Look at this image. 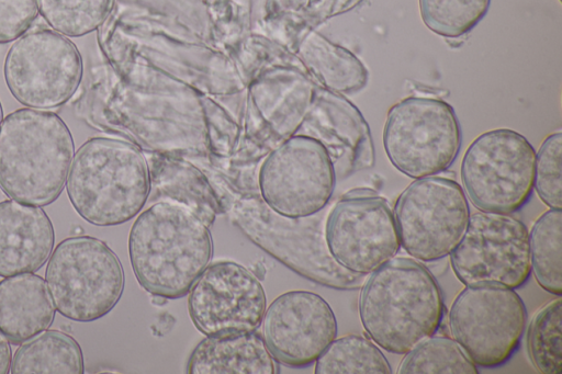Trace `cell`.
I'll use <instances>...</instances> for the list:
<instances>
[{
	"label": "cell",
	"mask_w": 562,
	"mask_h": 374,
	"mask_svg": "<svg viewBox=\"0 0 562 374\" xmlns=\"http://www.w3.org/2000/svg\"><path fill=\"white\" fill-rule=\"evenodd\" d=\"M561 298L542 306L527 329V350L533 366L542 374H561Z\"/></svg>",
	"instance_id": "cell-29"
},
{
	"label": "cell",
	"mask_w": 562,
	"mask_h": 374,
	"mask_svg": "<svg viewBox=\"0 0 562 374\" xmlns=\"http://www.w3.org/2000/svg\"><path fill=\"white\" fill-rule=\"evenodd\" d=\"M206 3H210V4H214V3H220V2H224V1H227V0H204Z\"/></svg>",
	"instance_id": "cell-36"
},
{
	"label": "cell",
	"mask_w": 562,
	"mask_h": 374,
	"mask_svg": "<svg viewBox=\"0 0 562 374\" xmlns=\"http://www.w3.org/2000/svg\"><path fill=\"white\" fill-rule=\"evenodd\" d=\"M393 215L404 250L416 260L430 262L453 250L467 228L470 209L457 181L429 175L406 186Z\"/></svg>",
	"instance_id": "cell-12"
},
{
	"label": "cell",
	"mask_w": 562,
	"mask_h": 374,
	"mask_svg": "<svg viewBox=\"0 0 562 374\" xmlns=\"http://www.w3.org/2000/svg\"><path fill=\"white\" fill-rule=\"evenodd\" d=\"M536 151L525 136L508 128L477 136L460 168L467 196L481 212L512 214L530 197Z\"/></svg>",
	"instance_id": "cell-9"
},
{
	"label": "cell",
	"mask_w": 562,
	"mask_h": 374,
	"mask_svg": "<svg viewBox=\"0 0 562 374\" xmlns=\"http://www.w3.org/2000/svg\"><path fill=\"white\" fill-rule=\"evenodd\" d=\"M191 374H274L276 365L256 331L205 337L189 356Z\"/></svg>",
	"instance_id": "cell-23"
},
{
	"label": "cell",
	"mask_w": 562,
	"mask_h": 374,
	"mask_svg": "<svg viewBox=\"0 0 562 374\" xmlns=\"http://www.w3.org/2000/svg\"><path fill=\"white\" fill-rule=\"evenodd\" d=\"M147 159V202L172 201L191 209L207 227L223 206L206 175L180 156L153 152Z\"/></svg>",
	"instance_id": "cell-21"
},
{
	"label": "cell",
	"mask_w": 562,
	"mask_h": 374,
	"mask_svg": "<svg viewBox=\"0 0 562 374\" xmlns=\"http://www.w3.org/2000/svg\"><path fill=\"white\" fill-rule=\"evenodd\" d=\"M246 79L247 133L271 138L274 148L297 133L317 83L294 54L284 61L252 69Z\"/></svg>",
	"instance_id": "cell-17"
},
{
	"label": "cell",
	"mask_w": 562,
	"mask_h": 374,
	"mask_svg": "<svg viewBox=\"0 0 562 374\" xmlns=\"http://www.w3.org/2000/svg\"><path fill=\"white\" fill-rule=\"evenodd\" d=\"M2 120H3V111H2V105H1V102H0V125L2 123Z\"/></svg>",
	"instance_id": "cell-37"
},
{
	"label": "cell",
	"mask_w": 562,
	"mask_h": 374,
	"mask_svg": "<svg viewBox=\"0 0 562 374\" xmlns=\"http://www.w3.org/2000/svg\"><path fill=\"white\" fill-rule=\"evenodd\" d=\"M45 283L55 309L90 322L109 314L124 290V271L114 251L92 236L60 241L48 258Z\"/></svg>",
	"instance_id": "cell-7"
},
{
	"label": "cell",
	"mask_w": 562,
	"mask_h": 374,
	"mask_svg": "<svg viewBox=\"0 0 562 374\" xmlns=\"http://www.w3.org/2000/svg\"><path fill=\"white\" fill-rule=\"evenodd\" d=\"M10 372L82 374V351L71 336L58 330H44L22 342L11 360Z\"/></svg>",
	"instance_id": "cell-24"
},
{
	"label": "cell",
	"mask_w": 562,
	"mask_h": 374,
	"mask_svg": "<svg viewBox=\"0 0 562 374\" xmlns=\"http://www.w3.org/2000/svg\"><path fill=\"white\" fill-rule=\"evenodd\" d=\"M128 254L138 284L154 296H186L210 264L209 227L187 206L158 201L143 211L128 235Z\"/></svg>",
	"instance_id": "cell-3"
},
{
	"label": "cell",
	"mask_w": 562,
	"mask_h": 374,
	"mask_svg": "<svg viewBox=\"0 0 562 374\" xmlns=\"http://www.w3.org/2000/svg\"><path fill=\"white\" fill-rule=\"evenodd\" d=\"M316 374H390L391 365L379 347L360 335L334 339L315 361Z\"/></svg>",
	"instance_id": "cell-26"
},
{
	"label": "cell",
	"mask_w": 562,
	"mask_h": 374,
	"mask_svg": "<svg viewBox=\"0 0 562 374\" xmlns=\"http://www.w3.org/2000/svg\"><path fill=\"white\" fill-rule=\"evenodd\" d=\"M206 97L176 79L132 86L105 63L91 70L77 109L92 126L124 135L150 152L203 156L211 152Z\"/></svg>",
	"instance_id": "cell-1"
},
{
	"label": "cell",
	"mask_w": 562,
	"mask_h": 374,
	"mask_svg": "<svg viewBox=\"0 0 562 374\" xmlns=\"http://www.w3.org/2000/svg\"><path fill=\"white\" fill-rule=\"evenodd\" d=\"M262 339L273 360L289 367L311 365L337 336L329 304L308 291H290L266 308Z\"/></svg>",
	"instance_id": "cell-18"
},
{
	"label": "cell",
	"mask_w": 562,
	"mask_h": 374,
	"mask_svg": "<svg viewBox=\"0 0 562 374\" xmlns=\"http://www.w3.org/2000/svg\"><path fill=\"white\" fill-rule=\"evenodd\" d=\"M54 318L55 307L42 276L22 273L0 281V331L11 343L46 330Z\"/></svg>",
	"instance_id": "cell-22"
},
{
	"label": "cell",
	"mask_w": 562,
	"mask_h": 374,
	"mask_svg": "<svg viewBox=\"0 0 562 374\" xmlns=\"http://www.w3.org/2000/svg\"><path fill=\"white\" fill-rule=\"evenodd\" d=\"M114 0H38V12L56 32L80 37L97 31L110 14Z\"/></svg>",
	"instance_id": "cell-28"
},
{
	"label": "cell",
	"mask_w": 562,
	"mask_h": 374,
	"mask_svg": "<svg viewBox=\"0 0 562 374\" xmlns=\"http://www.w3.org/2000/svg\"><path fill=\"white\" fill-rule=\"evenodd\" d=\"M101 53L125 52L212 97L243 93L247 80L228 52L200 38L177 19L114 0L98 29Z\"/></svg>",
	"instance_id": "cell-2"
},
{
	"label": "cell",
	"mask_w": 562,
	"mask_h": 374,
	"mask_svg": "<svg viewBox=\"0 0 562 374\" xmlns=\"http://www.w3.org/2000/svg\"><path fill=\"white\" fill-rule=\"evenodd\" d=\"M11 360V349L8 339L0 331V374L10 372Z\"/></svg>",
	"instance_id": "cell-34"
},
{
	"label": "cell",
	"mask_w": 562,
	"mask_h": 374,
	"mask_svg": "<svg viewBox=\"0 0 562 374\" xmlns=\"http://www.w3.org/2000/svg\"><path fill=\"white\" fill-rule=\"evenodd\" d=\"M335 182V169L326 148L303 134H294L271 149L258 173L263 203L290 219L322 211L333 195Z\"/></svg>",
	"instance_id": "cell-10"
},
{
	"label": "cell",
	"mask_w": 562,
	"mask_h": 374,
	"mask_svg": "<svg viewBox=\"0 0 562 374\" xmlns=\"http://www.w3.org/2000/svg\"><path fill=\"white\" fill-rule=\"evenodd\" d=\"M324 234L334 260L362 275L395 257L401 247L393 211L370 189L346 193L330 209Z\"/></svg>",
	"instance_id": "cell-15"
},
{
	"label": "cell",
	"mask_w": 562,
	"mask_h": 374,
	"mask_svg": "<svg viewBox=\"0 0 562 374\" xmlns=\"http://www.w3.org/2000/svg\"><path fill=\"white\" fill-rule=\"evenodd\" d=\"M297 134L319 140L333 162L336 177L370 169L375 154L370 128L361 112L342 94L316 84L308 113Z\"/></svg>",
	"instance_id": "cell-19"
},
{
	"label": "cell",
	"mask_w": 562,
	"mask_h": 374,
	"mask_svg": "<svg viewBox=\"0 0 562 374\" xmlns=\"http://www.w3.org/2000/svg\"><path fill=\"white\" fill-rule=\"evenodd\" d=\"M362 0H318L303 14H299L314 27L329 18L341 14L358 5Z\"/></svg>",
	"instance_id": "cell-33"
},
{
	"label": "cell",
	"mask_w": 562,
	"mask_h": 374,
	"mask_svg": "<svg viewBox=\"0 0 562 374\" xmlns=\"http://www.w3.org/2000/svg\"><path fill=\"white\" fill-rule=\"evenodd\" d=\"M527 311L513 290L496 285H465L450 306L453 340L481 367L505 363L519 345Z\"/></svg>",
	"instance_id": "cell-13"
},
{
	"label": "cell",
	"mask_w": 562,
	"mask_h": 374,
	"mask_svg": "<svg viewBox=\"0 0 562 374\" xmlns=\"http://www.w3.org/2000/svg\"><path fill=\"white\" fill-rule=\"evenodd\" d=\"M390 162L419 179L447 170L461 147V129L452 106L441 99L408 97L393 104L383 128Z\"/></svg>",
	"instance_id": "cell-8"
},
{
	"label": "cell",
	"mask_w": 562,
	"mask_h": 374,
	"mask_svg": "<svg viewBox=\"0 0 562 374\" xmlns=\"http://www.w3.org/2000/svg\"><path fill=\"white\" fill-rule=\"evenodd\" d=\"M288 7L297 14H303L318 0H284Z\"/></svg>",
	"instance_id": "cell-35"
},
{
	"label": "cell",
	"mask_w": 562,
	"mask_h": 374,
	"mask_svg": "<svg viewBox=\"0 0 562 374\" xmlns=\"http://www.w3.org/2000/svg\"><path fill=\"white\" fill-rule=\"evenodd\" d=\"M74 149L70 129L56 113H9L0 125V189L24 204H52L64 190Z\"/></svg>",
	"instance_id": "cell-5"
},
{
	"label": "cell",
	"mask_w": 562,
	"mask_h": 374,
	"mask_svg": "<svg viewBox=\"0 0 562 374\" xmlns=\"http://www.w3.org/2000/svg\"><path fill=\"white\" fill-rule=\"evenodd\" d=\"M400 374H477V366L451 338L431 336L405 353Z\"/></svg>",
	"instance_id": "cell-27"
},
{
	"label": "cell",
	"mask_w": 562,
	"mask_h": 374,
	"mask_svg": "<svg viewBox=\"0 0 562 374\" xmlns=\"http://www.w3.org/2000/svg\"><path fill=\"white\" fill-rule=\"evenodd\" d=\"M450 254L454 275L464 285L518 288L529 279V233L509 214L477 212Z\"/></svg>",
	"instance_id": "cell-14"
},
{
	"label": "cell",
	"mask_w": 562,
	"mask_h": 374,
	"mask_svg": "<svg viewBox=\"0 0 562 374\" xmlns=\"http://www.w3.org/2000/svg\"><path fill=\"white\" fill-rule=\"evenodd\" d=\"M562 212L550 208L533 224L529 234L531 270L538 284L550 294H562Z\"/></svg>",
	"instance_id": "cell-25"
},
{
	"label": "cell",
	"mask_w": 562,
	"mask_h": 374,
	"mask_svg": "<svg viewBox=\"0 0 562 374\" xmlns=\"http://www.w3.org/2000/svg\"><path fill=\"white\" fill-rule=\"evenodd\" d=\"M562 134H550L536 155L533 188L550 208H562L561 183Z\"/></svg>",
	"instance_id": "cell-31"
},
{
	"label": "cell",
	"mask_w": 562,
	"mask_h": 374,
	"mask_svg": "<svg viewBox=\"0 0 562 374\" xmlns=\"http://www.w3.org/2000/svg\"><path fill=\"white\" fill-rule=\"evenodd\" d=\"M491 0H419L424 24L435 34L458 38L487 13Z\"/></svg>",
	"instance_id": "cell-30"
},
{
	"label": "cell",
	"mask_w": 562,
	"mask_h": 374,
	"mask_svg": "<svg viewBox=\"0 0 562 374\" xmlns=\"http://www.w3.org/2000/svg\"><path fill=\"white\" fill-rule=\"evenodd\" d=\"M188 294L190 318L205 337L256 331L267 308L258 277L233 261L209 264Z\"/></svg>",
	"instance_id": "cell-16"
},
{
	"label": "cell",
	"mask_w": 562,
	"mask_h": 374,
	"mask_svg": "<svg viewBox=\"0 0 562 374\" xmlns=\"http://www.w3.org/2000/svg\"><path fill=\"white\" fill-rule=\"evenodd\" d=\"M3 75L19 103L46 110L61 106L75 95L82 80L83 64L69 38L49 29H35L11 45Z\"/></svg>",
	"instance_id": "cell-11"
},
{
	"label": "cell",
	"mask_w": 562,
	"mask_h": 374,
	"mask_svg": "<svg viewBox=\"0 0 562 374\" xmlns=\"http://www.w3.org/2000/svg\"><path fill=\"white\" fill-rule=\"evenodd\" d=\"M54 242L53 224L41 207L12 199L0 202V276L36 272Z\"/></svg>",
	"instance_id": "cell-20"
},
{
	"label": "cell",
	"mask_w": 562,
	"mask_h": 374,
	"mask_svg": "<svg viewBox=\"0 0 562 374\" xmlns=\"http://www.w3.org/2000/svg\"><path fill=\"white\" fill-rule=\"evenodd\" d=\"M445 311L440 287L423 263L393 257L361 286L359 316L369 338L383 350L405 354L434 336Z\"/></svg>",
	"instance_id": "cell-4"
},
{
	"label": "cell",
	"mask_w": 562,
	"mask_h": 374,
	"mask_svg": "<svg viewBox=\"0 0 562 374\" xmlns=\"http://www.w3.org/2000/svg\"><path fill=\"white\" fill-rule=\"evenodd\" d=\"M148 162L134 143L92 137L76 151L66 180L75 211L95 226H116L135 217L149 195Z\"/></svg>",
	"instance_id": "cell-6"
},
{
	"label": "cell",
	"mask_w": 562,
	"mask_h": 374,
	"mask_svg": "<svg viewBox=\"0 0 562 374\" xmlns=\"http://www.w3.org/2000/svg\"><path fill=\"white\" fill-rule=\"evenodd\" d=\"M38 14V0H0V44L18 39Z\"/></svg>",
	"instance_id": "cell-32"
}]
</instances>
